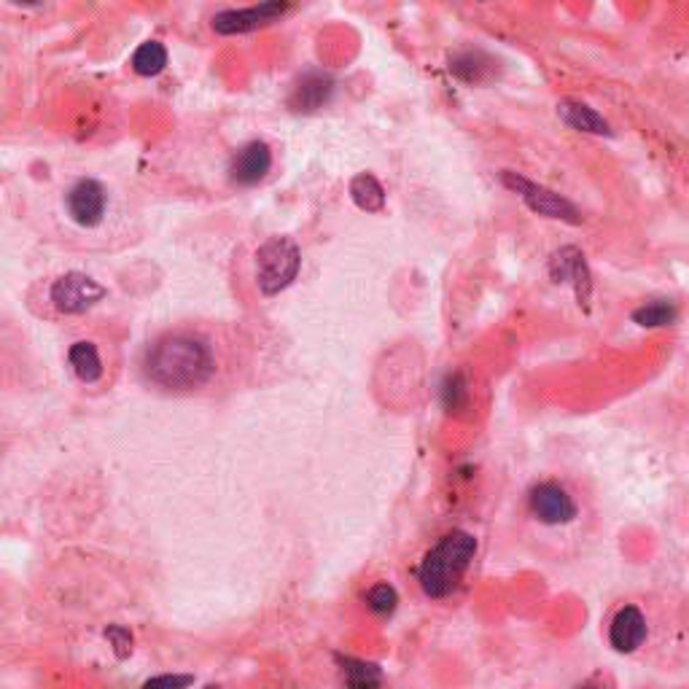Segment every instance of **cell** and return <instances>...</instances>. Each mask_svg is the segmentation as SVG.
I'll list each match as a JSON object with an SVG mask.
<instances>
[{
	"mask_svg": "<svg viewBox=\"0 0 689 689\" xmlns=\"http://www.w3.org/2000/svg\"><path fill=\"white\" fill-rule=\"evenodd\" d=\"M146 375L168 391H194L216 375V358L203 337L168 334L146 356Z\"/></svg>",
	"mask_w": 689,
	"mask_h": 689,
	"instance_id": "1",
	"label": "cell"
},
{
	"mask_svg": "<svg viewBox=\"0 0 689 689\" xmlns=\"http://www.w3.org/2000/svg\"><path fill=\"white\" fill-rule=\"evenodd\" d=\"M476 539L469 531L445 533L417 563V582L428 598H447L461 587L474 563Z\"/></svg>",
	"mask_w": 689,
	"mask_h": 689,
	"instance_id": "2",
	"label": "cell"
},
{
	"mask_svg": "<svg viewBox=\"0 0 689 689\" xmlns=\"http://www.w3.org/2000/svg\"><path fill=\"white\" fill-rule=\"evenodd\" d=\"M302 267V253L288 238H273L256 251V283L264 297H275L288 288Z\"/></svg>",
	"mask_w": 689,
	"mask_h": 689,
	"instance_id": "3",
	"label": "cell"
},
{
	"mask_svg": "<svg viewBox=\"0 0 689 689\" xmlns=\"http://www.w3.org/2000/svg\"><path fill=\"white\" fill-rule=\"evenodd\" d=\"M502 181H504L506 188H512V192H515L517 197H520L523 203H526L528 208L533 210V214L547 216V219L565 221V223H582V214L576 210V205L569 203L563 194H558V192H552V188L536 184V181L526 179V175H520V173H515V170H504Z\"/></svg>",
	"mask_w": 689,
	"mask_h": 689,
	"instance_id": "4",
	"label": "cell"
},
{
	"mask_svg": "<svg viewBox=\"0 0 689 689\" xmlns=\"http://www.w3.org/2000/svg\"><path fill=\"white\" fill-rule=\"evenodd\" d=\"M528 512H531L533 520H539L541 526L561 528L579 517V504L574 502L569 487L555 480H547L536 482L531 491H528Z\"/></svg>",
	"mask_w": 689,
	"mask_h": 689,
	"instance_id": "5",
	"label": "cell"
},
{
	"mask_svg": "<svg viewBox=\"0 0 689 689\" xmlns=\"http://www.w3.org/2000/svg\"><path fill=\"white\" fill-rule=\"evenodd\" d=\"M105 286H100L97 280L90 278L84 273H68L62 278L51 283V305L65 315H79L87 313L92 305H97L105 297Z\"/></svg>",
	"mask_w": 689,
	"mask_h": 689,
	"instance_id": "6",
	"label": "cell"
},
{
	"mask_svg": "<svg viewBox=\"0 0 689 689\" xmlns=\"http://www.w3.org/2000/svg\"><path fill=\"white\" fill-rule=\"evenodd\" d=\"M288 11V3H278V0H269V3L251 5V9H227L219 11L214 16V31L219 35H243L253 33L264 25H273L275 20H280Z\"/></svg>",
	"mask_w": 689,
	"mask_h": 689,
	"instance_id": "7",
	"label": "cell"
},
{
	"mask_svg": "<svg viewBox=\"0 0 689 689\" xmlns=\"http://www.w3.org/2000/svg\"><path fill=\"white\" fill-rule=\"evenodd\" d=\"M65 205H68V216L79 227H97L105 216V205H108V194L105 186L94 179H81L70 186V192L65 194Z\"/></svg>",
	"mask_w": 689,
	"mask_h": 689,
	"instance_id": "8",
	"label": "cell"
},
{
	"mask_svg": "<svg viewBox=\"0 0 689 689\" xmlns=\"http://www.w3.org/2000/svg\"><path fill=\"white\" fill-rule=\"evenodd\" d=\"M650 639V622L635 604H625L615 611L609 622V644L620 655H633Z\"/></svg>",
	"mask_w": 689,
	"mask_h": 689,
	"instance_id": "9",
	"label": "cell"
},
{
	"mask_svg": "<svg viewBox=\"0 0 689 689\" xmlns=\"http://www.w3.org/2000/svg\"><path fill=\"white\" fill-rule=\"evenodd\" d=\"M550 275L555 283H571L574 286L576 299L579 305H590L593 297V275L590 267L585 262V253L574 245H565V249L555 251L550 259Z\"/></svg>",
	"mask_w": 689,
	"mask_h": 689,
	"instance_id": "10",
	"label": "cell"
},
{
	"mask_svg": "<svg viewBox=\"0 0 689 689\" xmlns=\"http://www.w3.org/2000/svg\"><path fill=\"white\" fill-rule=\"evenodd\" d=\"M273 168V151L264 140H251L229 162V179L238 186H256L259 181L267 179Z\"/></svg>",
	"mask_w": 689,
	"mask_h": 689,
	"instance_id": "11",
	"label": "cell"
},
{
	"mask_svg": "<svg viewBox=\"0 0 689 689\" xmlns=\"http://www.w3.org/2000/svg\"><path fill=\"white\" fill-rule=\"evenodd\" d=\"M334 94V79L329 73H305L302 81L294 87L291 94V108L305 111V114H313V111L323 108V105L332 100Z\"/></svg>",
	"mask_w": 689,
	"mask_h": 689,
	"instance_id": "12",
	"label": "cell"
},
{
	"mask_svg": "<svg viewBox=\"0 0 689 689\" xmlns=\"http://www.w3.org/2000/svg\"><path fill=\"white\" fill-rule=\"evenodd\" d=\"M558 114H561V119L571 129L590 135H611L609 122L596 108H590L587 103H579V100H563V103H558Z\"/></svg>",
	"mask_w": 689,
	"mask_h": 689,
	"instance_id": "13",
	"label": "cell"
},
{
	"mask_svg": "<svg viewBox=\"0 0 689 689\" xmlns=\"http://www.w3.org/2000/svg\"><path fill=\"white\" fill-rule=\"evenodd\" d=\"M496 70V62L493 57H487L485 51L480 49H467V51H458V55L450 57V73L456 79L467 81V84H482L487 81Z\"/></svg>",
	"mask_w": 689,
	"mask_h": 689,
	"instance_id": "14",
	"label": "cell"
},
{
	"mask_svg": "<svg viewBox=\"0 0 689 689\" xmlns=\"http://www.w3.org/2000/svg\"><path fill=\"white\" fill-rule=\"evenodd\" d=\"M68 364L73 367V372L81 382H97L103 377V361H100L97 345L87 343V340L70 345Z\"/></svg>",
	"mask_w": 689,
	"mask_h": 689,
	"instance_id": "15",
	"label": "cell"
},
{
	"mask_svg": "<svg viewBox=\"0 0 689 689\" xmlns=\"http://www.w3.org/2000/svg\"><path fill=\"white\" fill-rule=\"evenodd\" d=\"M633 323L641 329H665L679 321V308L670 299H652L633 310Z\"/></svg>",
	"mask_w": 689,
	"mask_h": 689,
	"instance_id": "16",
	"label": "cell"
},
{
	"mask_svg": "<svg viewBox=\"0 0 689 689\" xmlns=\"http://www.w3.org/2000/svg\"><path fill=\"white\" fill-rule=\"evenodd\" d=\"M351 199L367 214H380L386 208V188L375 175L361 173L351 181Z\"/></svg>",
	"mask_w": 689,
	"mask_h": 689,
	"instance_id": "17",
	"label": "cell"
},
{
	"mask_svg": "<svg viewBox=\"0 0 689 689\" xmlns=\"http://www.w3.org/2000/svg\"><path fill=\"white\" fill-rule=\"evenodd\" d=\"M129 62H133L135 73L151 79V76H159L168 68V49H164L159 41H146V44H140L138 49H135L133 60Z\"/></svg>",
	"mask_w": 689,
	"mask_h": 689,
	"instance_id": "18",
	"label": "cell"
},
{
	"mask_svg": "<svg viewBox=\"0 0 689 689\" xmlns=\"http://www.w3.org/2000/svg\"><path fill=\"white\" fill-rule=\"evenodd\" d=\"M343 663L345 674V689H375L380 685V670L372 663H364V659H340Z\"/></svg>",
	"mask_w": 689,
	"mask_h": 689,
	"instance_id": "19",
	"label": "cell"
},
{
	"mask_svg": "<svg viewBox=\"0 0 689 689\" xmlns=\"http://www.w3.org/2000/svg\"><path fill=\"white\" fill-rule=\"evenodd\" d=\"M364 600H367V606L375 611V615L388 617V615H393V611H397L399 593L393 590L388 582H380V585H372L367 593H364Z\"/></svg>",
	"mask_w": 689,
	"mask_h": 689,
	"instance_id": "20",
	"label": "cell"
},
{
	"mask_svg": "<svg viewBox=\"0 0 689 689\" xmlns=\"http://www.w3.org/2000/svg\"><path fill=\"white\" fill-rule=\"evenodd\" d=\"M467 399H469V388H467V382H463V375L461 372L447 375L445 382H441V402H445V407L450 412H458L467 407Z\"/></svg>",
	"mask_w": 689,
	"mask_h": 689,
	"instance_id": "21",
	"label": "cell"
},
{
	"mask_svg": "<svg viewBox=\"0 0 689 689\" xmlns=\"http://www.w3.org/2000/svg\"><path fill=\"white\" fill-rule=\"evenodd\" d=\"M192 681H194V676H186V674H162V676H154V679L143 681V687L140 689H186Z\"/></svg>",
	"mask_w": 689,
	"mask_h": 689,
	"instance_id": "22",
	"label": "cell"
},
{
	"mask_svg": "<svg viewBox=\"0 0 689 689\" xmlns=\"http://www.w3.org/2000/svg\"><path fill=\"white\" fill-rule=\"evenodd\" d=\"M105 639L111 641V646H114L116 657L125 659L129 652H133V635H129L127 628L122 625H111L108 630H105Z\"/></svg>",
	"mask_w": 689,
	"mask_h": 689,
	"instance_id": "23",
	"label": "cell"
},
{
	"mask_svg": "<svg viewBox=\"0 0 689 689\" xmlns=\"http://www.w3.org/2000/svg\"><path fill=\"white\" fill-rule=\"evenodd\" d=\"M576 689H609V687L604 685V679H600V676H593V679H587L585 685L576 687Z\"/></svg>",
	"mask_w": 689,
	"mask_h": 689,
	"instance_id": "24",
	"label": "cell"
},
{
	"mask_svg": "<svg viewBox=\"0 0 689 689\" xmlns=\"http://www.w3.org/2000/svg\"><path fill=\"white\" fill-rule=\"evenodd\" d=\"M205 689H219V687H205Z\"/></svg>",
	"mask_w": 689,
	"mask_h": 689,
	"instance_id": "25",
	"label": "cell"
}]
</instances>
